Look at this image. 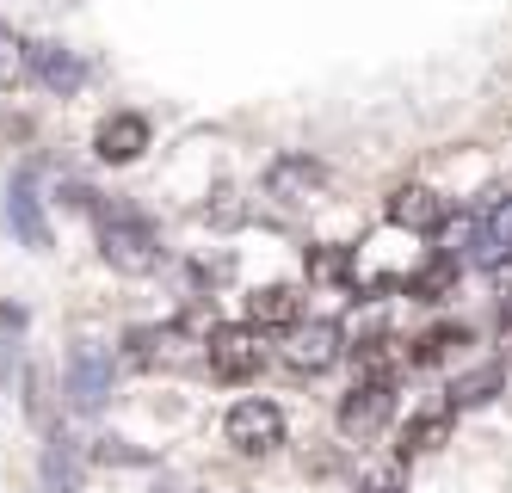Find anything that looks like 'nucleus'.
Segmentation results:
<instances>
[{
    "instance_id": "10",
    "label": "nucleus",
    "mask_w": 512,
    "mask_h": 493,
    "mask_svg": "<svg viewBox=\"0 0 512 493\" xmlns=\"http://www.w3.org/2000/svg\"><path fill=\"white\" fill-rule=\"evenodd\" d=\"M7 229H13L25 247H50V229H44V210H38L31 179H13V192H7Z\"/></svg>"
},
{
    "instance_id": "3",
    "label": "nucleus",
    "mask_w": 512,
    "mask_h": 493,
    "mask_svg": "<svg viewBox=\"0 0 512 493\" xmlns=\"http://www.w3.org/2000/svg\"><path fill=\"white\" fill-rule=\"evenodd\" d=\"M223 438L241 450V457H266V450L284 444V413L272 401H235L229 420H223Z\"/></svg>"
},
{
    "instance_id": "16",
    "label": "nucleus",
    "mask_w": 512,
    "mask_h": 493,
    "mask_svg": "<svg viewBox=\"0 0 512 493\" xmlns=\"http://www.w3.org/2000/svg\"><path fill=\"white\" fill-rule=\"evenodd\" d=\"M25 74H31V44L0 25V87H25Z\"/></svg>"
},
{
    "instance_id": "14",
    "label": "nucleus",
    "mask_w": 512,
    "mask_h": 493,
    "mask_svg": "<svg viewBox=\"0 0 512 493\" xmlns=\"http://www.w3.org/2000/svg\"><path fill=\"white\" fill-rule=\"evenodd\" d=\"M31 68H38L44 87H56V93H75L81 87V62L68 56L62 44H38V50H31Z\"/></svg>"
},
{
    "instance_id": "17",
    "label": "nucleus",
    "mask_w": 512,
    "mask_h": 493,
    "mask_svg": "<svg viewBox=\"0 0 512 493\" xmlns=\"http://www.w3.org/2000/svg\"><path fill=\"white\" fill-rule=\"evenodd\" d=\"M463 339H469L463 327H432V333H420V339H414V364H438L451 346H463Z\"/></svg>"
},
{
    "instance_id": "11",
    "label": "nucleus",
    "mask_w": 512,
    "mask_h": 493,
    "mask_svg": "<svg viewBox=\"0 0 512 493\" xmlns=\"http://www.w3.org/2000/svg\"><path fill=\"white\" fill-rule=\"evenodd\" d=\"M297 315H303V302H297V290L290 284H266V290H253L247 296V321L253 327H297Z\"/></svg>"
},
{
    "instance_id": "9",
    "label": "nucleus",
    "mask_w": 512,
    "mask_h": 493,
    "mask_svg": "<svg viewBox=\"0 0 512 493\" xmlns=\"http://www.w3.org/2000/svg\"><path fill=\"white\" fill-rule=\"evenodd\" d=\"M105 389H112V358L93 352V346H81L75 358H68V401H75L81 413H93L105 401Z\"/></svg>"
},
{
    "instance_id": "18",
    "label": "nucleus",
    "mask_w": 512,
    "mask_h": 493,
    "mask_svg": "<svg viewBox=\"0 0 512 493\" xmlns=\"http://www.w3.org/2000/svg\"><path fill=\"white\" fill-rule=\"evenodd\" d=\"M315 272H321V278H340V272H346V259H340V253H321V259H315Z\"/></svg>"
},
{
    "instance_id": "1",
    "label": "nucleus",
    "mask_w": 512,
    "mask_h": 493,
    "mask_svg": "<svg viewBox=\"0 0 512 493\" xmlns=\"http://www.w3.org/2000/svg\"><path fill=\"white\" fill-rule=\"evenodd\" d=\"M99 253H105V265H118V272H130V278L161 272V259H167L155 222L142 210H130V204H105L99 210Z\"/></svg>"
},
{
    "instance_id": "12",
    "label": "nucleus",
    "mask_w": 512,
    "mask_h": 493,
    "mask_svg": "<svg viewBox=\"0 0 512 493\" xmlns=\"http://www.w3.org/2000/svg\"><path fill=\"white\" fill-rule=\"evenodd\" d=\"M506 259H512V198H500L475 229V265H506Z\"/></svg>"
},
{
    "instance_id": "8",
    "label": "nucleus",
    "mask_w": 512,
    "mask_h": 493,
    "mask_svg": "<svg viewBox=\"0 0 512 493\" xmlns=\"http://www.w3.org/2000/svg\"><path fill=\"white\" fill-rule=\"evenodd\" d=\"M93 148H99V161H112V167L136 161L142 148H149V118H136V111H112V118L93 130Z\"/></svg>"
},
{
    "instance_id": "15",
    "label": "nucleus",
    "mask_w": 512,
    "mask_h": 493,
    "mask_svg": "<svg viewBox=\"0 0 512 493\" xmlns=\"http://www.w3.org/2000/svg\"><path fill=\"white\" fill-rule=\"evenodd\" d=\"M500 383H506V370L500 364H488V370H469V376H457V383H451V413L457 407H482V401H494L500 395Z\"/></svg>"
},
{
    "instance_id": "5",
    "label": "nucleus",
    "mask_w": 512,
    "mask_h": 493,
    "mask_svg": "<svg viewBox=\"0 0 512 493\" xmlns=\"http://www.w3.org/2000/svg\"><path fill=\"white\" fill-rule=\"evenodd\" d=\"M340 352H346V333L334 327V321H309V327H290V339H284V364L290 370H327V364H340Z\"/></svg>"
},
{
    "instance_id": "13",
    "label": "nucleus",
    "mask_w": 512,
    "mask_h": 493,
    "mask_svg": "<svg viewBox=\"0 0 512 493\" xmlns=\"http://www.w3.org/2000/svg\"><path fill=\"white\" fill-rule=\"evenodd\" d=\"M451 438V407H438V413H420V420H408V426H401V463H408V457H426V450H438V444H445Z\"/></svg>"
},
{
    "instance_id": "4",
    "label": "nucleus",
    "mask_w": 512,
    "mask_h": 493,
    "mask_svg": "<svg viewBox=\"0 0 512 493\" xmlns=\"http://www.w3.org/2000/svg\"><path fill=\"white\" fill-rule=\"evenodd\" d=\"M389 413H395V383L389 376H364V383L340 401V432L346 438H371L389 426Z\"/></svg>"
},
{
    "instance_id": "7",
    "label": "nucleus",
    "mask_w": 512,
    "mask_h": 493,
    "mask_svg": "<svg viewBox=\"0 0 512 493\" xmlns=\"http://www.w3.org/2000/svg\"><path fill=\"white\" fill-rule=\"evenodd\" d=\"M321 185H327V167L309 155H278L266 167V198H278V204H309Z\"/></svg>"
},
{
    "instance_id": "2",
    "label": "nucleus",
    "mask_w": 512,
    "mask_h": 493,
    "mask_svg": "<svg viewBox=\"0 0 512 493\" xmlns=\"http://www.w3.org/2000/svg\"><path fill=\"white\" fill-rule=\"evenodd\" d=\"M204 364H210V376H223V383H247V376L266 364V333L253 321L247 327H216L204 339Z\"/></svg>"
},
{
    "instance_id": "6",
    "label": "nucleus",
    "mask_w": 512,
    "mask_h": 493,
    "mask_svg": "<svg viewBox=\"0 0 512 493\" xmlns=\"http://www.w3.org/2000/svg\"><path fill=\"white\" fill-rule=\"evenodd\" d=\"M383 216L395 222V229H408V235H432V229H445L451 204L438 198V192H426V185H395L389 204H383Z\"/></svg>"
}]
</instances>
